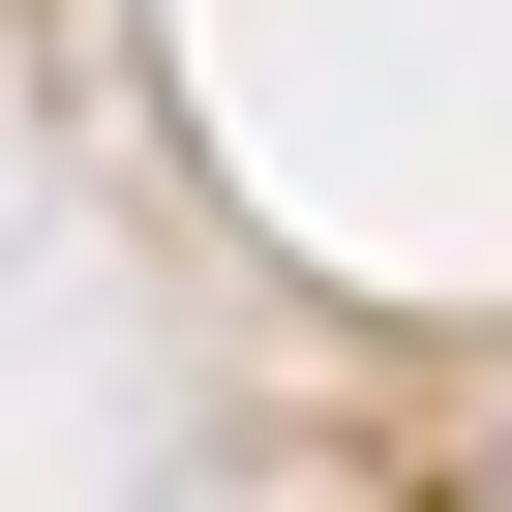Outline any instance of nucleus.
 <instances>
[{
  "label": "nucleus",
  "instance_id": "obj_1",
  "mask_svg": "<svg viewBox=\"0 0 512 512\" xmlns=\"http://www.w3.org/2000/svg\"><path fill=\"white\" fill-rule=\"evenodd\" d=\"M482 512H512V422H482Z\"/></svg>",
  "mask_w": 512,
  "mask_h": 512
}]
</instances>
